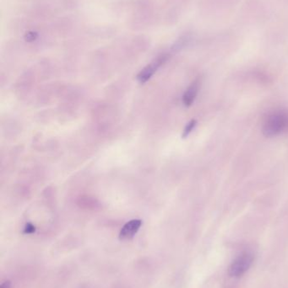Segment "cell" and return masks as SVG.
<instances>
[{
  "label": "cell",
  "instance_id": "cell-1",
  "mask_svg": "<svg viewBox=\"0 0 288 288\" xmlns=\"http://www.w3.org/2000/svg\"><path fill=\"white\" fill-rule=\"evenodd\" d=\"M288 131V110H275L267 116L262 132L266 137H272Z\"/></svg>",
  "mask_w": 288,
  "mask_h": 288
},
{
  "label": "cell",
  "instance_id": "cell-2",
  "mask_svg": "<svg viewBox=\"0 0 288 288\" xmlns=\"http://www.w3.org/2000/svg\"><path fill=\"white\" fill-rule=\"evenodd\" d=\"M254 262V254L250 252H244L239 254L230 265L228 274L231 277L239 278L249 271Z\"/></svg>",
  "mask_w": 288,
  "mask_h": 288
},
{
  "label": "cell",
  "instance_id": "cell-3",
  "mask_svg": "<svg viewBox=\"0 0 288 288\" xmlns=\"http://www.w3.org/2000/svg\"><path fill=\"white\" fill-rule=\"evenodd\" d=\"M168 55H162V56H158L155 61L152 62L151 64L144 68L139 73L138 75H137V80L141 83H145V82H147L152 77L153 74L158 71V69L168 60Z\"/></svg>",
  "mask_w": 288,
  "mask_h": 288
},
{
  "label": "cell",
  "instance_id": "cell-4",
  "mask_svg": "<svg viewBox=\"0 0 288 288\" xmlns=\"http://www.w3.org/2000/svg\"><path fill=\"white\" fill-rule=\"evenodd\" d=\"M142 225V221L140 219L130 220L126 222L119 233V239L121 240H130L137 234Z\"/></svg>",
  "mask_w": 288,
  "mask_h": 288
},
{
  "label": "cell",
  "instance_id": "cell-5",
  "mask_svg": "<svg viewBox=\"0 0 288 288\" xmlns=\"http://www.w3.org/2000/svg\"><path fill=\"white\" fill-rule=\"evenodd\" d=\"M200 90V81L195 80L194 83L185 91V95L182 96V103L185 106H190L192 105L195 99L197 97L198 93Z\"/></svg>",
  "mask_w": 288,
  "mask_h": 288
},
{
  "label": "cell",
  "instance_id": "cell-6",
  "mask_svg": "<svg viewBox=\"0 0 288 288\" xmlns=\"http://www.w3.org/2000/svg\"><path fill=\"white\" fill-rule=\"evenodd\" d=\"M197 124V122L195 120L190 121L187 125H186V127H185V130H184V132H182V137L184 138L185 137H188L189 135L192 132L193 130L195 128V126Z\"/></svg>",
  "mask_w": 288,
  "mask_h": 288
},
{
  "label": "cell",
  "instance_id": "cell-7",
  "mask_svg": "<svg viewBox=\"0 0 288 288\" xmlns=\"http://www.w3.org/2000/svg\"><path fill=\"white\" fill-rule=\"evenodd\" d=\"M35 231H36V227H35L34 225H32V223H27L25 224V228H24V234L30 235V234H33Z\"/></svg>",
  "mask_w": 288,
  "mask_h": 288
},
{
  "label": "cell",
  "instance_id": "cell-8",
  "mask_svg": "<svg viewBox=\"0 0 288 288\" xmlns=\"http://www.w3.org/2000/svg\"><path fill=\"white\" fill-rule=\"evenodd\" d=\"M0 288H11V281H5L1 284V286H0Z\"/></svg>",
  "mask_w": 288,
  "mask_h": 288
}]
</instances>
